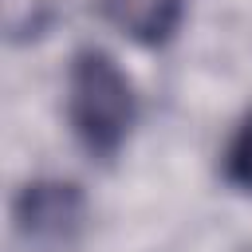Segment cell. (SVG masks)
Segmentation results:
<instances>
[{"label": "cell", "instance_id": "obj_3", "mask_svg": "<svg viewBox=\"0 0 252 252\" xmlns=\"http://www.w3.org/2000/svg\"><path fill=\"white\" fill-rule=\"evenodd\" d=\"M102 20L138 47H161L185 20V0H94Z\"/></svg>", "mask_w": 252, "mask_h": 252}, {"label": "cell", "instance_id": "obj_2", "mask_svg": "<svg viewBox=\"0 0 252 252\" xmlns=\"http://www.w3.org/2000/svg\"><path fill=\"white\" fill-rule=\"evenodd\" d=\"M12 228L28 252H71L87 228V197L59 177L28 181L12 201Z\"/></svg>", "mask_w": 252, "mask_h": 252}, {"label": "cell", "instance_id": "obj_1", "mask_svg": "<svg viewBox=\"0 0 252 252\" xmlns=\"http://www.w3.org/2000/svg\"><path fill=\"white\" fill-rule=\"evenodd\" d=\"M63 110L75 142L94 158L110 161L122 154L134 122H138V91L134 79L118 67V59L102 47H79L67 63Z\"/></svg>", "mask_w": 252, "mask_h": 252}, {"label": "cell", "instance_id": "obj_4", "mask_svg": "<svg viewBox=\"0 0 252 252\" xmlns=\"http://www.w3.org/2000/svg\"><path fill=\"white\" fill-rule=\"evenodd\" d=\"M220 173H224V181L236 193H248L252 197V110L244 114V122L228 138V146L220 154Z\"/></svg>", "mask_w": 252, "mask_h": 252}]
</instances>
